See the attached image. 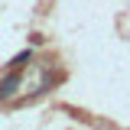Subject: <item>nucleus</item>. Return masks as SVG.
<instances>
[{"mask_svg": "<svg viewBox=\"0 0 130 130\" xmlns=\"http://www.w3.org/2000/svg\"><path fill=\"white\" fill-rule=\"evenodd\" d=\"M16 88H20V72H10L7 78H0V101H7Z\"/></svg>", "mask_w": 130, "mask_h": 130, "instance_id": "f257e3e1", "label": "nucleus"}]
</instances>
